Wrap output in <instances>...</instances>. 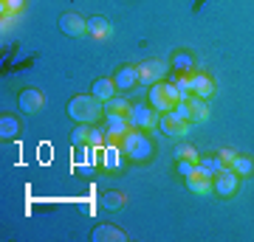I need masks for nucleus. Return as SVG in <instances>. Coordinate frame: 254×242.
<instances>
[{"mask_svg": "<svg viewBox=\"0 0 254 242\" xmlns=\"http://www.w3.org/2000/svg\"><path fill=\"white\" fill-rule=\"evenodd\" d=\"M127 118H130V124L136 127V130H153V127H158V110H153V107L136 104Z\"/></svg>", "mask_w": 254, "mask_h": 242, "instance_id": "7", "label": "nucleus"}, {"mask_svg": "<svg viewBox=\"0 0 254 242\" xmlns=\"http://www.w3.org/2000/svg\"><path fill=\"white\" fill-rule=\"evenodd\" d=\"M212 93H215V82L203 76V73H195L192 76V96H198V99H212Z\"/></svg>", "mask_w": 254, "mask_h": 242, "instance_id": "13", "label": "nucleus"}, {"mask_svg": "<svg viewBox=\"0 0 254 242\" xmlns=\"http://www.w3.org/2000/svg\"><path fill=\"white\" fill-rule=\"evenodd\" d=\"M232 169H235L237 175H249V172L254 169V161H252V158H240V155H235V161H232Z\"/></svg>", "mask_w": 254, "mask_h": 242, "instance_id": "24", "label": "nucleus"}, {"mask_svg": "<svg viewBox=\"0 0 254 242\" xmlns=\"http://www.w3.org/2000/svg\"><path fill=\"white\" fill-rule=\"evenodd\" d=\"M158 127L164 130V135H170V138H184V135H190V121H184L178 118L175 113H164V118H158Z\"/></svg>", "mask_w": 254, "mask_h": 242, "instance_id": "8", "label": "nucleus"}, {"mask_svg": "<svg viewBox=\"0 0 254 242\" xmlns=\"http://www.w3.org/2000/svg\"><path fill=\"white\" fill-rule=\"evenodd\" d=\"M93 240H96V242H99V240L125 242V240H127V234H125V231H119L116 225H102V228H96V231H93Z\"/></svg>", "mask_w": 254, "mask_h": 242, "instance_id": "18", "label": "nucleus"}, {"mask_svg": "<svg viewBox=\"0 0 254 242\" xmlns=\"http://www.w3.org/2000/svg\"><path fill=\"white\" fill-rule=\"evenodd\" d=\"M178 172L187 178V175H192V172H195V163H192V161H178Z\"/></svg>", "mask_w": 254, "mask_h": 242, "instance_id": "29", "label": "nucleus"}, {"mask_svg": "<svg viewBox=\"0 0 254 242\" xmlns=\"http://www.w3.org/2000/svg\"><path fill=\"white\" fill-rule=\"evenodd\" d=\"M178 101H181V90L175 82H170V85L155 82L153 90H150V107L158 110V113H173Z\"/></svg>", "mask_w": 254, "mask_h": 242, "instance_id": "3", "label": "nucleus"}, {"mask_svg": "<svg viewBox=\"0 0 254 242\" xmlns=\"http://www.w3.org/2000/svg\"><path fill=\"white\" fill-rule=\"evenodd\" d=\"M175 158H178V161H192V163H198V152H195V146H190V144H181V146L175 149Z\"/></svg>", "mask_w": 254, "mask_h": 242, "instance_id": "23", "label": "nucleus"}, {"mask_svg": "<svg viewBox=\"0 0 254 242\" xmlns=\"http://www.w3.org/2000/svg\"><path fill=\"white\" fill-rule=\"evenodd\" d=\"M0 135H3V138H14V135H17V121L11 116L0 118Z\"/></svg>", "mask_w": 254, "mask_h": 242, "instance_id": "22", "label": "nucleus"}, {"mask_svg": "<svg viewBox=\"0 0 254 242\" xmlns=\"http://www.w3.org/2000/svg\"><path fill=\"white\" fill-rule=\"evenodd\" d=\"M164 73H167V65H164L161 59H147V62L138 65V82H141V85H155V82H161Z\"/></svg>", "mask_w": 254, "mask_h": 242, "instance_id": "9", "label": "nucleus"}, {"mask_svg": "<svg viewBox=\"0 0 254 242\" xmlns=\"http://www.w3.org/2000/svg\"><path fill=\"white\" fill-rule=\"evenodd\" d=\"M102 203H105V208L116 211V208L125 206V194L122 192H108V194H102Z\"/></svg>", "mask_w": 254, "mask_h": 242, "instance_id": "21", "label": "nucleus"}, {"mask_svg": "<svg viewBox=\"0 0 254 242\" xmlns=\"http://www.w3.org/2000/svg\"><path fill=\"white\" fill-rule=\"evenodd\" d=\"M20 110L26 113V116H34V113H40L43 110V104H46V96H43V90L37 88H26L23 93H20Z\"/></svg>", "mask_w": 254, "mask_h": 242, "instance_id": "10", "label": "nucleus"}, {"mask_svg": "<svg viewBox=\"0 0 254 242\" xmlns=\"http://www.w3.org/2000/svg\"><path fill=\"white\" fill-rule=\"evenodd\" d=\"M88 144H91L93 149L105 146V144H108V127H93L91 135H88Z\"/></svg>", "mask_w": 254, "mask_h": 242, "instance_id": "20", "label": "nucleus"}, {"mask_svg": "<svg viewBox=\"0 0 254 242\" xmlns=\"http://www.w3.org/2000/svg\"><path fill=\"white\" fill-rule=\"evenodd\" d=\"M88 34L93 40H110L113 37V26H110L105 17H91L88 20Z\"/></svg>", "mask_w": 254, "mask_h": 242, "instance_id": "14", "label": "nucleus"}, {"mask_svg": "<svg viewBox=\"0 0 254 242\" xmlns=\"http://www.w3.org/2000/svg\"><path fill=\"white\" fill-rule=\"evenodd\" d=\"M60 28H63V34H68V37H79V34H85V31H88V20L68 11V14H63V17H60Z\"/></svg>", "mask_w": 254, "mask_h": 242, "instance_id": "11", "label": "nucleus"}, {"mask_svg": "<svg viewBox=\"0 0 254 242\" xmlns=\"http://www.w3.org/2000/svg\"><path fill=\"white\" fill-rule=\"evenodd\" d=\"M113 82H116L119 90H130L133 85H138V65H125V68H119Z\"/></svg>", "mask_w": 254, "mask_h": 242, "instance_id": "12", "label": "nucleus"}, {"mask_svg": "<svg viewBox=\"0 0 254 242\" xmlns=\"http://www.w3.org/2000/svg\"><path fill=\"white\" fill-rule=\"evenodd\" d=\"M93 96H96V99H99V101H108V99H113V96H116V82H113V79H96V82H93Z\"/></svg>", "mask_w": 254, "mask_h": 242, "instance_id": "15", "label": "nucleus"}, {"mask_svg": "<svg viewBox=\"0 0 254 242\" xmlns=\"http://www.w3.org/2000/svg\"><path fill=\"white\" fill-rule=\"evenodd\" d=\"M23 9V0H0V11L3 14H17Z\"/></svg>", "mask_w": 254, "mask_h": 242, "instance_id": "26", "label": "nucleus"}, {"mask_svg": "<svg viewBox=\"0 0 254 242\" xmlns=\"http://www.w3.org/2000/svg\"><path fill=\"white\" fill-rule=\"evenodd\" d=\"M212 186H215V192H218L220 197H232L237 192V186H240V175H237L232 166H226V169H220L215 178H212Z\"/></svg>", "mask_w": 254, "mask_h": 242, "instance_id": "6", "label": "nucleus"}, {"mask_svg": "<svg viewBox=\"0 0 254 242\" xmlns=\"http://www.w3.org/2000/svg\"><path fill=\"white\" fill-rule=\"evenodd\" d=\"M119 146H122V155H127L130 161H147L153 155V141L141 130H136V127L130 133L122 135V144Z\"/></svg>", "mask_w": 254, "mask_h": 242, "instance_id": "2", "label": "nucleus"}, {"mask_svg": "<svg viewBox=\"0 0 254 242\" xmlns=\"http://www.w3.org/2000/svg\"><path fill=\"white\" fill-rule=\"evenodd\" d=\"M218 158H220L223 163H226V166H232V161H235V152H229V149H223V152H220Z\"/></svg>", "mask_w": 254, "mask_h": 242, "instance_id": "30", "label": "nucleus"}, {"mask_svg": "<svg viewBox=\"0 0 254 242\" xmlns=\"http://www.w3.org/2000/svg\"><path fill=\"white\" fill-rule=\"evenodd\" d=\"M212 178H215V175H212V172L198 161V163H195V172L187 175V189H190L192 194H200V197H203V194H209V192H215Z\"/></svg>", "mask_w": 254, "mask_h": 242, "instance_id": "5", "label": "nucleus"}, {"mask_svg": "<svg viewBox=\"0 0 254 242\" xmlns=\"http://www.w3.org/2000/svg\"><path fill=\"white\" fill-rule=\"evenodd\" d=\"M119 152H122V146H116V144H110L108 149H105V161H102V166L105 169H119L122 166V158H119Z\"/></svg>", "mask_w": 254, "mask_h": 242, "instance_id": "19", "label": "nucleus"}, {"mask_svg": "<svg viewBox=\"0 0 254 242\" xmlns=\"http://www.w3.org/2000/svg\"><path fill=\"white\" fill-rule=\"evenodd\" d=\"M108 133L110 135H125V133H130L133 130V124H130V118L127 116H108Z\"/></svg>", "mask_w": 254, "mask_h": 242, "instance_id": "17", "label": "nucleus"}, {"mask_svg": "<svg viewBox=\"0 0 254 242\" xmlns=\"http://www.w3.org/2000/svg\"><path fill=\"white\" fill-rule=\"evenodd\" d=\"M130 110H133V104L125 99H119V96L105 101V116H130Z\"/></svg>", "mask_w": 254, "mask_h": 242, "instance_id": "16", "label": "nucleus"}, {"mask_svg": "<svg viewBox=\"0 0 254 242\" xmlns=\"http://www.w3.org/2000/svg\"><path fill=\"white\" fill-rule=\"evenodd\" d=\"M68 116L76 124H96L99 116H105V107L96 96H73L68 101Z\"/></svg>", "mask_w": 254, "mask_h": 242, "instance_id": "1", "label": "nucleus"}, {"mask_svg": "<svg viewBox=\"0 0 254 242\" xmlns=\"http://www.w3.org/2000/svg\"><path fill=\"white\" fill-rule=\"evenodd\" d=\"M200 163H203V166H206V169L212 172V175H218L220 169H226V163L220 161V158H203Z\"/></svg>", "mask_w": 254, "mask_h": 242, "instance_id": "27", "label": "nucleus"}, {"mask_svg": "<svg viewBox=\"0 0 254 242\" xmlns=\"http://www.w3.org/2000/svg\"><path fill=\"white\" fill-rule=\"evenodd\" d=\"M173 113L178 118H184V121H190V124H203V121L209 118V104H206V99L190 96V99L178 101Z\"/></svg>", "mask_w": 254, "mask_h": 242, "instance_id": "4", "label": "nucleus"}, {"mask_svg": "<svg viewBox=\"0 0 254 242\" xmlns=\"http://www.w3.org/2000/svg\"><path fill=\"white\" fill-rule=\"evenodd\" d=\"M190 65H192V59L187 54H175V59H173V68H181V71H190Z\"/></svg>", "mask_w": 254, "mask_h": 242, "instance_id": "28", "label": "nucleus"}, {"mask_svg": "<svg viewBox=\"0 0 254 242\" xmlns=\"http://www.w3.org/2000/svg\"><path fill=\"white\" fill-rule=\"evenodd\" d=\"M88 135H91V127H88V124H79V127H76V130L71 133L73 146H82V144H88Z\"/></svg>", "mask_w": 254, "mask_h": 242, "instance_id": "25", "label": "nucleus"}]
</instances>
